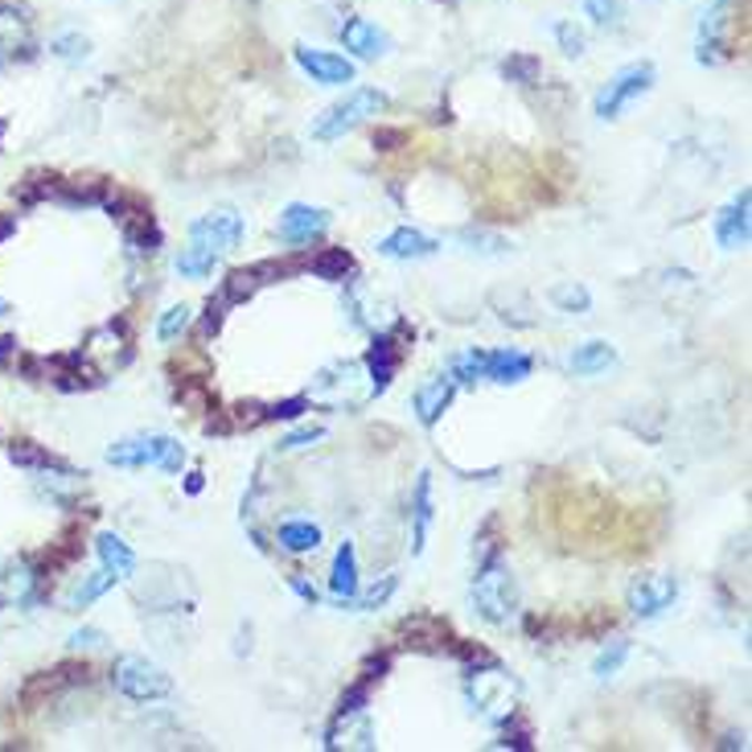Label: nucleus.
<instances>
[{
  "label": "nucleus",
  "mask_w": 752,
  "mask_h": 752,
  "mask_svg": "<svg viewBox=\"0 0 752 752\" xmlns=\"http://www.w3.org/2000/svg\"><path fill=\"white\" fill-rule=\"evenodd\" d=\"M317 440H325V428H296V432H289L284 440H280V452H301L309 449V445H317Z\"/></svg>",
  "instance_id": "nucleus-36"
},
{
  "label": "nucleus",
  "mask_w": 752,
  "mask_h": 752,
  "mask_svg": "<svg viewBox=\"0 0 752 752\" xmlns=\"http://www.w3.org/2000/svg\"><path fill=\"white\" fill-rule=\"evenodd\" d=\"M654 87V62H634L608 79L600 95H596V116L600 119H617L634 100H641L646 91Z\"/></svg>",
  "instance_id": "nucleus-9"
},
{
  "label": "nucleus",
  "mask_w": 752,
  "mask_h": 752,
  "mask_svg": "<svg viewBox=\"0 0 752 752\" xmlns=\"http://www.w3.org/2000/svg\"><path fill=\"white\" fill-rule=\"evenodd\" d=\"M112 682H116L119 694H128L132 703H157L165 694H174V679L140 654H124L112 670Z\"/></svg>",
  "instance_id": "nucleus-7"
},
{
  "label": "nucleus",
  "mask_w": 752,
  "mask_h": 752,
  "mask_svg": "<svg viewBox=\"0 0 752 752\" xmlns=\"http://www.w3.org/2000/svg\"><path fill=\"white\" fill-rule=\"evenodd\" d=\"M675 596H679V579L662 576V572H654V576H637L634 584H629V608H634L641 622L662 617L666 608L675 605Z\"/></svg>",
  "instance_id": "nucleus-10"
},
{
  "label": "nucleus",
  "mask_w": 752,
  "mask_h": 752,
  "mask_svg": "<svg viewBox=\"0 0 752 752\" xmlns=\"http://www.w3.org/2000/svg\"><path fill=\"white\" fill-rule=\"evenodd\" d=\"M502 71H506V74H519L522 83H535V62H531V59H514V62H506Z\"/></svg>",
  "instance_id": "nucleus-41"
},
{
  "label": "nucleus",
  "mask_w": 752,
  "mask_h": 752,
  "mask_svg": "<svg viewBox=\"0 0 752 752\" xmlns=\"http://www.w3.org/2000/svg\"><path fill=\"white\" fill-rule=\"evenodd\" d=\"M728 13L732 0H711L699 21V62H720L723 59V33H728Z\"/></svg>",
  "instance_id": "nucleus-14"
},
{
  "label": "nucleus",
  "mask_w": 752,
  "mask_h": 752,
  "mask_svg": "<svg viewBox=\"0 0 752 752\" xmlns=\"http://www.w3.org/2000/svg\"><path fill=\"white\" fill-rule=\"evenodd\" d=\"M239 239H243V218L234 210H210L198 222H189V243L177 255V275H186V280L210 275L215 263L239 247Z\"/></svg>",
  "instance_id": "nucleus-1"
},
{
  "label": "nucleus",
  "mask_w": 752,
  "mask_h": 752,
  "mask_svg": "<svg viewBox=\"0 0 752 752\" xmlns=\"http://www.w3.org/2000/svg\"><path fill=\"white\" fill-rule=\"evenodd\" d=\"M625 658H629V641H625V637H617V641H608L605 650L596 654L593 675H596V679H613V675H617V670L625 666Z\"/></svg>",
  "instance_id": "nucleus-29"
},
{
  "label": "nucleus",
  "mask_w": 752,
  "mask_h": 752,
  "mask_svg": "<svg viewBox=\"0 0 752 752\" xmlns=\"http://www.w3.org/2000/svg\"><path fill=\"white\" fill-rule=\"evenodd\" d=\"M502 723H506V720H502ZM526 737H531L526 728H510V723H506V740H502V744H514V749H531V740H526Z\"/></svg>",
  "instance_id": "nucleus-42"
},
{
  "label": "nucleus",
  "mask_w": 752,
  "mask_h": 752,
  "mask_svg": "<svg viewBox=\"0 0 752 752\" xmlns=\"http://www.w3.org/2000/svg\"><path fill=\"white\" fill-rule=\"evenodd\" d=\"M38 588H42V572L30 567L25 560H17V564L0 572V600H9V605H30Z\"/></svg>",
  "instance_id": "nucleus-20"
},
{
  "label": "nucleus",
  "mask_w": 752,
  "mask_h": 752,
  "mask_svg": "<svg viewBox=\"0 0 752 752\" xmlns=\"http://www.w3.org/2000/svg\"><path fill=\"white\" fill-rule=\"evenodd\" d=\"M107 464H116V469H148L153 464L160 473H181L186 449L174 436H128L107 449Z\"/></svg>",
  "instance_id": "nucleus-5"
},
{
  "label": "nucleus",
  "mask_w": 752,
  "mask_h": 752,
  "mask_svg": "<svg viewBox=\"0 0 752 752\" xmlns=\"http://www.w3.org/2000/svg\"><path fill=\"white\" fill-rule=\"evenodd\" d=\"M461 243H464V251H478V255H506L510 251L506 239L485 234V231H461Z\"/></svg>",
  "instance_id": "nucleus-34"
},
{
  "label": "nucleus",
  "mask_w": 752,
  "mask_h": 752,
  "mask_svg": "<svg viewBox=\"0 0 752 752\" xmlns=\"http://www.w3.org/2000/svg\"><path fill=\"white\" fill-rule=\"evenodd\" d=\"M309 268H313L321 280H346L354 260H349L346 251H321L317 260H309Z\"/></svg>",
  "instance_id": "nucleus-31"
},
{
  "label": "nucleus",
  "mask_w": 752,
  "mask_h": 752,
  "mask_svg": "<svg viewBox=\"0 0 752 752\" xmlns=\"http://www.w3.org/2000/svg\"><path fill=\"white\" fill-rule=\"evenodd\" d=\"M378 255H387V260H428V255H436V239L416 231V227H399L378 243Z\"/></svg>",
  "instance_id": "nucleus-18"
},
{
  "label": "nucleus",
  "mask_w": 752,
  "mask_h": 752,
  "mask_svg": "<svg viewBox=\"0 0 752 752\" xmlns=\"http://www.w3.org/2000/svg\"><path fill=\"white\" fill-rule=\"evenodd\" d=\"M275 543L284 551H292V555H309V551L321 547V526L304 519H289L275 526Z\"/></svg>",
  "instance_id": "nucleus-24"
},
{
  "label": "nucleus",
  "mask_w": 752,
  "mask_h": 752,
  "mask_svg": "<svg viewBox=\"0 0 752 752\" xmlns=\"http://www.w3.org/2000/svg\"><path fill=\"white\" fill-rule=\"evenodd\" d=\"M116 572H107V567H100V572H91V576H83L79 584L71 588V596H66V605L71 608H87V605H95L103 593H112L116 588Z\"/></svg>",
  "instance_id": "nucleus-26"
},
{
  "label": "nucleus",
  "mask_w": 752,
  "mask_h": 752,
  "mask_svg": "<svg viewBox=\"0 0 752 752\" xmlns=\"http://www.w3.org/2000/svg\"><path fill=\"white\" fill-rule=\"evenodd\" d=\"M325 231H330V215L317 210V206H304V202L289 206V210L280 215V222H275V234L292 247L313 243V239H321Z\"/></svg>",
  "instance_id": "nucleus-13"
},
{
  "label": "nucleus",
  "mask_w": 752,
  "mask_h": 752,
  "mask_svg": "<svg viewBox=\"0 0 752 752\" xmlns=\"http://www.w3.org/2000/svg\"><path fill=\"white\" fill-rule=\"evenodd\" d=\"M296 62L301 71L321 83V87H346L354 79V62L342 59V54H330V50H313V45H296Z\"/></svg>",
  "instance_id": "nucleus-12"
},
{
  "label": "nucleus",
  "mask_w": 752,
  "mask_h": 752,
  "mask_svg": "<svg viewBox=\"0 0 752 752\" xmlns=\"http://www.w3.org/2000/svg\"><path fill=\"white\" fill-rule=\"evenodd\" d=\"M555 38H560L567 59H579V54H584V33H579L572 21H560V25H555Z\"/></svg>",
  "instance_id": "nucleus-37"
},
{
  "label": "nucleus",
  "mask_w": 752,
  "mask_h": 752,
  "mask_svg": "<svg viewBox=\"0 0 752 752\" xmlns=\"http://www.w3.org/2000/svg\"><path fill=\"white\" fill-rule=\"evenodd\" d=\"M342 42H346L349 54H358V59H378V54H387V33L370 25L366 17H349L346 25H342Z\"/></svg>",
  "instance_id": "nucleus-22"
},
{
  "label": "nucleus",
  "mask_w": 752,
  "mask_h": 752,
  "mask_svg": "<svg viewBox=\"0 0 752 752\" xmlns=\"http://www.w3.org/2000/svg\"><path fill=\"white\" fill-rule=\"evenodd\" d=\"M387 107V95L375 87H354L346 95V100H337L325 112V116L313 124V140H321V145H330V140H342L346 132H354L362 124V119L378 116Z\"/></svg>",
  "instance_id": "nucleus-6"
},
{
  "label": "nucleus",
  "mask_w": 752,
  "mask_h": 752,
  "mask_svg": "<svg viewBox=\"0 0 752 752\" xmlns=\"http://www.w3.org/2000/svg\"><path fill=\"white\" fill-rule=\"evenodd\" d=\"M304 407H309V399H284V404L268 407V411H263V420H296Z\"/></svg>",
  "instance_id": "nucleus-38"
},
{
  "label": "nucleus",
  "mask_w": 752,
  "mask_h": 752,
  "mask_svg": "<svg viewBox=\"0 0 752 752\" xmlns=\"http://www.w3.org/2000/svg\"><path fill=\"white\" fill-rule=\"evenodd\" d=\"M189 321H194L189 304H174V309H165V313H160V321H157V337H160V342H177V337L189 330Z\"/></svg>",
  "instance_id": "nucleus-30"
},
{
  "label": "nucleus",
  "mask_w": 752,
  "mask_h": 752,
  "mask_svg": "<svg viewBox=\"0 0 752 752\" xmlns=\"http://www.w3.org/2000/svg\"><path fill=\"white\" fill-rule=\"evenodd\" d=\"M531 370H535V362H531V354H522V349H469V354H457V358H452V378H457V383H481V378H490L498 387H510V383L531 378Z\"/></svg>",
  "instance_id": "nucleus-3"
},
{
  "label": "nucleus",
  "mask_w": 752,
  "mask_h": 752,
  "mask_svg": "<svg viewBox=\"0 0 752 752\" xmlns=\"http://www.w3.org/2000/svg\"><path fill=\"white\" fill-rule=\"evenodd\" d=\"M202 473H189V481H186V493H202Z\"/></svg>",
  "instance_id": "nucleus-44"
},
{
  "label": "nucleus",
  "mask_w": 752,
  "mask_h": 752,
  "mask_svg": "<svg viewBox=\"0 0 752 752\" xmlns=\"http://www.w3.org/2000/svg\"><path fill=\"white\" fill-rule=\"evenodd\" d=\"M292 588H296V593H301L309 605H317V588H313V584H309L304 576H292Z\"/></svg>",
  "instance_id": "nucleus-43"
},
{
  "label": "nucleus",
  "mask_w": 752,
  "mask_h": 752,
  "mask_svg": "<svg viewBox=\"0 0 752 752\" xmlns=\"http://www.w3.org/2000/svg\"><path fill=\"white\" fill-rule=\"evenodd\" d=\"M613 362H617V349L608 346V342H584V346H576V354H572V370H576V375H600Z\"/></svg>",
  "instance_id": "nucleus-27"
},
{
  "label": "nucleus",
  "mask_w": 752,
  "mask_h": 752,
  "mask_svg": "<svg viewBox=\"0 0 752 752\" xmlns=\"http://www.w3.org/2000/svg\"><path fill=\"white\" fill-rule=\"evenodd\" d=\"M464 691H469L473 711L485 716L490 723L514 720V708H519V682L510 679L506 670H498L493 662L473 666V670H469V682H464Z\"/></svg>",
  "instance_id": "nucleus-4"
},
{
  "label": "nucleus",
  "mask_w": 752,
  "mask_h": 752,
  "mask_svg": "<svg viewBox=\"0 0 752 752\" xmlns=\"http://www.w3.org/2000/svg\"><path fill=\"white\" fill-rule=\"evenodd\" d=\"M362 362H333L317 375V383L309 387V399H317L325 407H362L366 399H375L370 387H358L362 383Z\"/></svg>",
  "instance_id": "nucleus-8"
},
{
  "label": "nucleus",
  "mask_w": 752,
  "mask_h": 752,
  "mask_svg": "<svg viewBox=\"0 0 752 752\" xmlns=\"http://www.w3.org/2000/svg\"><path fill=\"white\" fill-rule=\"evenodd\" d=\"M436 519V502H432V473H420L416 478V493H411V555H424V543H428V526Z\"/></svg>",
  "instance_id": "nucleus-19"
},
{
  "label": "nucleus",
  "mask_w": 752,
  "mask_h": 752,
  "mask_svg": "<svg viewBox=\"0 0 752 752\" xmlns=\"http://www.w3.org/2000/svg\"><path fill=\"white\" fill-rule=\"evenodd\" d=\"M325 749H375V732H370L366 708L362 711H337L330 737H325Z\"/></svg>",
  "instance_id": "nucleus-16"
},
{
  "label": "nucleus",
  "mask_w": 752,
  "mask_h": 752,
  "mask_svg": "<svg viewBox=\"0 0 752 752\" xmlns=\"http://www.w3.org/2000/svg\"><path fill=\"white\" fill-rule=\"evenodd\" d=\"M584 13L593 17V25H600V30H622L625 25L622 0H584Z\"/></svg>",
  "instance_id": "nucleus-28"
},
{
  "label": "nucleus",
  "mask_w": 752,
  "mask_h": 752,
  "mask_svg": "<svg viewBox=\"0 0 752 752\" xmlns=\"http://www.w3.org/2000/svg\"><path fill=\"white\" fill-rule=\"evenodd\" d=\"M551 301L560 304L564 313H588L593 296H588V289H584V284H560V289L551 292Z\"/></svg>",
  "instance_id": "nucleus-33"
},
{
  "label": "nucleus",
  "mask_w": 752,
  "mask_h": 752,
  "mask_svg": "<svg viewBox=\"0 0 752 752\" xmlns=\"http://www.w3.org/2000/svg\"><path fill=\"white\" fill-rule=\"evenodd\" d=\"M330 593L337 605H349V600L358 596V555H354V543H342L337 555H333Z\"/></svg>",
  "instance_id": "nucleus-23"
},
{
  "label": "nucleus",
  "mask_w": 752,
  "mask_h": 752,
  "mask_svg": "<svg viewBox=\"0 0 752 752\" xmlns=\"http://www.w3.org/2000/svg\"><path fill=\"white\" fill-rule=\"evenodd\" d=\"M50 50H54V59H62V62H83V59H87L91 42L83 38V33L66 30V33H59V38L50 42Z\"/></svg>",
  "instance_id": "nucleus-32"
},
{
  "label": "nucleus",
  "mask_w": 752,
  "mask_h": 752,
  "mask_svg": "<svg viewBox=\"0 0 752 752\" xmlns=\"http://www.w3.org/2000/svg\"><path fill=\"white\" fill-rule=\"evenodd\" d=\"M395 370H399V346H395L387 333H378L370 354H366V378H370V391L383 395L391 387Z\"/></svg>",
  "instance_id": "nucleus-21"
},
{
  "label": "nucleus",
  "mask_w": 752,
  "mask_h": 752,
  "mask_svg": "<svg viewBox=\"0 0 752 752\" xmlns=\"http://www.w3.org/2000/svg\"><path fill=\"white\" fill-rule=\"evenodd\" d=\"M95 547H100V560L107 572H116L119 579H128L132 572H136V555H132V547L124 543L119 535H112V531H103L100 539H95Z\"/></svg>",
  "instance_id": "nucleus-25"
},
{
  "label": "nucleus",
  "mask_w": 752,
  "mask_h": 752,
  "mask_svg": "<svg viewBox=\"0 0 752 752\" xmlns=\"http://www.w3.org/2000/svg\"><path fill=\"white\" fill-rule=\"evenodd\" d=\"M452 391H457V378L452 375H436V378H428V383L416 387L411 404H416V416H420L424 428H432V424L445 416V407L452 404Z\"/></svg>",
  "instance_id": "nucleus-15"
},
{
  "label": "nucleus",
  "mask_w": 752,
  "mask_h": 752,
  "mask_svg": "<svg viewBox=\"0 0 752 752\" xmlns=\"http://www.w3.org/2000/svg\"><path fill=\"white\" fill-rule=\"evenodd\" d=\"M107 637L100 634V629H74L71 634V650H100Z\"/></svg>",
  "instance_id": "nucleus-40"
},
{
  "label": "nucleus",
  "mask_w": 752,
  "mask_h": 752,
  "mask_svg": "<svg viewBox=\"0 0 752 752\" xmlns=\"http://www.w3.org/2000/svg\"><path fill=\"white\" fill-rule=\"evenodd\" d=\"M9 231H13V222H9V218H0V239H4Z\"/></svg>",
  "instance_id": "nucleus-45"
},
{
  "label": "nucleus",
  "mask_w": 752,
  "mask_h": 752,
  "mask_svg": "<svg viewBox=\"0 0 752 752\" xmlns=\"http://www.w3.org/2000/svg\"><path fill=\"white\" fill-rule=\"evenodd\" d=\"M749 231H752V194L740 189L737 198L716 215V239H720L723 251H744L749 247Z\"/></svg>",
  "instance_id": "nucleus-11"
},
{
  "label": "nucleus",
  "mask_w": 752,
  "mask_h": 752,
  "mask_svg": "<svg viewBox=\"0 0 752 752\" xmlns=\"http://www.w3.org/2000/svg\"><path fill=\"white\" fill-rule=\"evenodd\" d=\"M395 588H399V576H383L378 584H370V593H366V596H354V600H358L362 613H370V608H383V605H387Z\"/></svg>",
  "instance_id": "nucleus-35"
},
{
  "label": "nucleus",
  "mask_w": 752,
  "mask_h": 752,
  "mask_svg": "<svg viewBox=\"0 0 752 752\" xmlns=\"http://www.w3.org/2000/svg\"><path fill=\"white\" fill-rule=\"evenodd\" d=\"M30 50H33L30 17L13 9V4H0V59H17V54H30Z\"/></svg>",
  "instance_id": "nucleus-17"
},
{
  "label": "nucleus",
  "mask_w": 752,
  "mask_h": 752,
  "mask_svg": "<svg viewBox=\"0 0 752 752\" xmlns=\"http://www.w3.org/2000/svg\"><path fill=\"white\" fill-rule=\"evenodd\" d=\"M473 608L490 625H510V617L519 613V584L498 551L481 555L478 576H473Z\"/></svg>",
  "instance_id": "nucleus-2"
},
{
  "label": "nucleus",
  "mask_w": 752,
  "mask_h": 752,
  "mask_svg": "<svg viewBox=\"0 0 752 752\" xmlns=\"http://www.w3.org/2000/svg\"><path fill=\"white\" fill-rule=\"evenodd\" d=\"M227 309H231V304H227V296L218 292V301L206 304V325H202V330L206 333H218V325H222V317H227Z\"/></svg>",
  "instance_id": "nucleus-39"
}]
</instances>
